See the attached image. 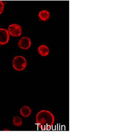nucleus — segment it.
I'll return each mask as SVG.
<instances>
[{
    "label": "nucleus",
    "instance_id": "f257e3e1",
    "mask_svg": "<svg viewBox=\"0 0 123 132\" xmlns=\"http://www.w3.org/2000/svg\"><path fill=\"white\" fill-rule=\"evenodd\" d=\"M54 121V118L51 112L48 110H41L36 116V124L42 130H49Z\"/></svg>",
    "mask_w": 123,
    "mask_h": 132
},
{
    "label": "nucleus",
    "instance_id": "f03ea898",
    "mask_svg": "<svg viewBox=\"0 0 123 132\" xmlns=\"http://www.w3.org/2000/svg\"><path fill=\"white\" fill-rule=\"evenodd\" d=\"M26 64L27 62L25 59L21 56H16L12 61L13 67L17 71L24 70L26 67Z\"/></svg>",
    "mask_w": 123,
    "mask_h": 132
},
{
    "label": "nucleus",
    "instance_id": "7ed1b4c3",
    "mask_svg": "<svg viewBox=\"0 0 123 132\" xmlns=\"http://www.w3.org/2000/svg\"><path fill=\"white\" fill-rule=\"evenodd\" d=\"M8 34L13 37H19L22 33L21 27L19 24H12L8 28Z\"/></svg>",
    "mask_w": 123,
    "mask_h": 132
},
{
    "label": "nucleus",
    "instance_id": "20e7f679",
    "mask_svg": "<svg viewBox=\"0 0 123 132\" xmlns=\"http://www.w3.org/2000/svg\"><path fill=\"white\" fill-rule=\"evenodd\" d=\"M31 45V40L27 37H23L19 40L18 43V46L19 47L23 50L29 48Z\"/></svg>",
    "mask_w": 123,
    "mask_h": 132
},
{
    "label": "nucleus",
    "instance_id": "39448f33",
    "mask_svg": "<svg viewBox=\"0 0 123 132\" xmlns=\"http://www.w3.org/2000/svg\"><path fill=\"white\" fill-rule=\"evenodd\" d=\"M9 40V34L7 30L0 28V45L6 44Z\"/></svg>",
    "mask_w": 123,
    "mask_h": 132
},
{
    "label": "nucleus",
    "instance_id": "423d86ee",
    "mask_svg": "<svg viewBox=\"0 0 123 132\" xmlns=\"http://www.w3.org/2000/svg\"><path fill=\"white\" fill-rule=\"evenodd\" d=\"M39 54L42 56H45L48 55L49 53V50L48 46L45 45H41L37 49Z\"/></svg>",
    "mask_w": 123,
    "mask_h": 132
},
{
    "label": "nucleus",
    "instance_id": "0eeeda50",
    "mask_svg": "<svg viewBox=\"0 0 123 132\" xmlns=\"http://www.w3.org/2000/svg\"><path fill=\"white\" fill-rule=\"evenodd\" d=\"M39 17L41 20L46 21L49 19L50 17V13L46 10H42L39 13Z\"/></svg>",
    "mask_w": 123,
    "mask_h": 132
},
{
    "label": "nucleus",
    "instance_id": "6e6552de",
    "mask_svg": "<svg viewBox=\"0 0 123 132\" xmlns=\"http://www.w3.org/2000/svg\"><path fill=\"white\" fill-rule=\"evenodd\" d=\"M31 113V110L29 107L24 106L20 109V114L23 117H28L30 115Z\"/></svg>",
    "mask_w": 123,
    "mask_h": 132
},
{
    "label": "nucleus",
    "instance_id": "1a4fd4ad",
    "mask_svg": "<svg viewBox=\"0 0 123 132\" xmlns=\"http://www.w3.org/2000/svg\"><path fill=\"white\" fill-rule=\"evenodd\" d=\"M13 122L15 126H20L22 125V119L18 116L14 117L13 120Z\"/></svg>",
    "mask_w": 123,
    "mask_h": 132
},
{
    "label": "nucleus",
    "instance_id": "9d476101",
    "mask_svg": "<svg viewBox=\"0 0 123 132\" xmlns=\"http://www.w3.org/2000/svg\"><path fill=\"white\" fill-rule=\"evenodd\" d=\"M4 10V3L0 1V14H1Z\"/></svg>",
    "mask_w": 123,
    "mask_h": 132
}]
</instances>
